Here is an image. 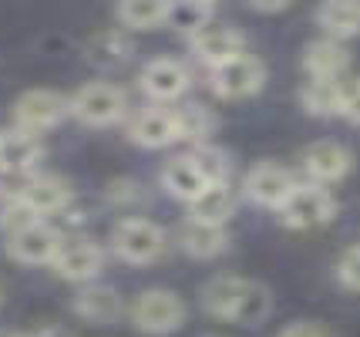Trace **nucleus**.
<instances>
[{"label":"nucleus","instance_id":"obj_1","mask_svg":"<svg viewBox=\"0 0 360 337\" xmlns=\"http://www.w3.org/2000/svg\"><path fill=\"white\" fill-rule=\"evenodd\" d=\"M202 307L229 324H263L273 310V293L263 287L259 280H246V276H212L202 287Z\"/></svg>","mask_w":360,"mask_h":337},{"label":"nucleus","instance_id":"obj_2","mask_svg":"<svg viewBox=\"0 0 360 337\" xmlns=\"http://www.w3.org/2000/svg\"><path fill=\"white\" fill-rule=\"evenodd\" d=\"M61 233L47 220H31L24 216L17 206V216L7 226V253L17 263H27V267H51L58 257V246H61Z\"/></svg>","mask_w":360,"mask_h":337},{"label":"nucleus","instance_id":"obj_3","mask_svg":"<svg viewBox=\"0 0 360 337\" xmlns=\"http://www.w3.org/2000/svg\"><path fill=\"white\" fill-rule=\"evenodd\" d=\"M111 250L125 263L145 267V263H155V260L165 257L169 236H165L162 226L145 220V216H125L111 229Z\"/></svg>","mask_w":360,"mask_h":337},{"label":"nucleus","instance_id":"obj_4","mask_svg":"<svg viewBox=\"0 0 360 337\" xmlns=\"http://www.w3.org/2000/svg\"><path fill=\"white\" fill-rule=\"evenodd\" d=\"M68 101H71V115L78 122H84V125H91V129L115 125L128 112L125 91L118 84H111V81H88Z\"/></svg>","mask_w":360,"mask_h":337},{"label":"nucleus","instance_id":"obj_5","mask_svg":"<svg viewBox=\"0 0 360 337\" xmlns=\"http://www.w3.org/2000/svg\"><path fill=\"white\" fill-rule=\"evenodd\" d=\"M128 314H131V324L139 331H145V334H172V331H179L186 324V304H182V297L162 287L139 293Z\"/></svg>","mask_w":360,"mask_h":337},{"label":"nucleus","instance_id":"obj_6","mask_svg":"<svg viewBox=\"0 0 360 337\" xmlns=\"http://www.w3.org/2000/svg\"><path fill=\"white\" fill-rule=\"evenodd\" d=\"M276 212H280V223L290 226V229H316V226L333 220L337 203H333V196L323 186H316V182H297L293 193L286 196V203Z\"/></svg>","mask_w":360,"mask_h":337},{"label":"nucleus","instance_id":"obj_7","mask_svg":"<svg viewBox=\"0 0 360 337\" xmlns=\"http://www.w3.org/2000/svg\"><path fill=\"white\" fill-rule=\"evenodd\" d=\"M71 115V101L54 91V88H34L14 101V129L41 135V132L61 125L64 118Z\"/></svg>","mask_w":360,"mask_h":337},{"label":"nucleus","instance_id":"obj_8","mask_svg":"<svg viewBox=\"0 0 360 337\" xmlns=\"http://www.w3.org/2000/svg\"><path fill=\"white\" fill-rule=\"evenodd\" d=\"M188 44L195 51V58L202 65H209V71L226 65V61H233V58H239V54H246L243 31L236 24H229V20H216V17L209 24H202L195 34H188Z\"/></svg>","mask_w":360,"mask_h":337},{"label":"nucleus","instance_id":"obj_9","mask_svg":"<svg viewBox=\"0 0 360 337\" xmlns=\"http://www.w3.org/2000/svg\"><path fill=\"white\" fill-rule=\"evenodd\" d=\"M209 78H212V91L219 98H226V101H243V98L256 95V91L263 88L266 68H263V61H259L256 54L246 51V54H239L233 61L212 68Z\"/></svg>","mask_w":360,"mask_h":337},{"label":"nucleus","instance_id":"obj_10","mask_svg":"<svg viewBox=\"0 0 360 337\" xmlns=\"http://www.w3.org/2000/svg\"><path fill=\"white\" fill-rule=\"evenodd\" d=\"M17 206L31 220H47L58 216L71 206V186L61 176H31L17 189Z\"/></svg>","mask_w":360,"mask_h":337},{"label":"nucleus","instance_id":"obj_11","mask_svg":"<svg viewBox=\"0 0 360 337\" xmlns=\"http://www.w3.org/2000/svg\"><path fill=\"white\" fill-rule=\"evenodd\" d=\"M51 267H54V273H58L61 280L88 284V280H94V276L101 273L105 253H101V246L94 240H88V236H64Z\"/></svg>","mask_w":360,"mask_h":337},{"label":"nucleus","instance_id":"obj_12","mask_svg":"<svg viewBox=\"0 0 360 337\" xmlns=\"http://www.w3.org/2000/svg\"><path fill=\"white\" fill-rule=\"evenodd\" d=\"M293 186H297V179L290 176V169H283L276 162L252 165L250 172H246V182H243L246 199H252L256 206H263V209H280L286 203V196L293 193Z\"/></svg>","mask_w":360,"mask_h":337},{"label":"nucleus","instance_id":"obj_13","mask_svg":"<svg viewBox=\"0 0 360 337\" xmlns=\"http://www.w3.org/2000/svg\"><path fill=\"white\" fill-rule=\"evenodd\" d=\"M141 91L152 98L155 105L175 101L186 95L188 88V68L179 58H152L148 65L141 68Z\"/></svg>","mask_w":360,"mask_h":337},{"label":"nucleus","instance_id":"obj_14","mask_svg":"<svg viewBox=\"0 0 360 337\" xmlns=\"http://www.w3.org/2000/svg\"><path fill=\"white\" fill-rule=\"evenodd\" d=\"M44 159V142L31 132H0V176H31Z\"/></svg>","mask_w":360,"mask_h":337},{"label":"nucleus","instance_id":"obj_15","mask_svg":"<svg viewBox=\"0 0 360 337\" xmlns=\"http://www.w3.org/2000/svg\"><path fill=\"white\" fill-rule=\"evenodd\" d=\"M303 172L310 176V182L316 186H330V182H340V179L350 172V165H354V155L347 152L340 142H314L307 145V152H303Z\"/></svg>","mask_w":360,"mask_h":337},{"label":"nucleus","instance_id":"obj_16","mask_svg":"<svg viewBox=\"0 0 360 337\" xmlns=\"http://www.w3.org/2000/svg\"><path fill=\"white\" fill-rule=\"evenodd\" d=\"M128 135H131V142L141 145V148H165V145L179 142L172 108L152 105V108L135 112V118L128 122Z\"/></svg>","mask_w":360,"mask_h":337},{"label":"nucleus","instance_id":"obj_17","mask_svg":"<svg viewBox=\"0 0 360 337\" xmlns=\"http://www.w3.org/2000/svg\"><path fill=\"white\" fill-rule=\"evenodd\" d=\"M175 243L186 250L188 257L195 260H212L219 257L222 250L229 246V233H226V226H216V223H202V220H192L188 216L186 223L179 226V233H175Z\"/></svg>","mask_w":360,"mask_h":337},{"label":"nucleus","instance_id":"obj_18","mask_svg":"<svg viewBox=\"0 0 360 337\" xmlns=\"http://www.w3.org/2000/svg\"><path fill=\"white\" fill-rule=\"evenodd\" d=\"M162 189L172 196V199H182V203H195L199 196L209 189V182L202 179V172L195 169L192 155H175L162 165Z\"/></svg>","mask_w":360,"mask_h":337},{"label":"nucleus","instance_id":"obj_19","mask_svg":"<svg viewBox=\"0 0 360 337\" xmlns=\"http://www.w3.org/2000/svg\"><path fill=\"white\" fill-rule=\"evenodd\" d=\"M347 65H350V51L333 37L310 41L303 51V68L310 71V78H340Z\"/></svg>","mask_w":360,"mask_h":337},{"label":"nucleus","instance_id":"obj_20","mask_svg":"<svg viewBox=\"0 0 360 337\" xmlns=\"http://www.w3.org/2000/svg\"><path fill=\"white\" fill-rule=\"evenodd\" d=\"M344 95L347 84L340 78H310L300 91V101L316 118H333L344 112Z\"/></svg>","mask_w":360,"mask_h":337},{"label":"nucleus","instance_id":"obj_21","mask_svg":"<svg viewBox=\"0 0 360 337\" xmlns=\"http://www.w3.org/2000/svg\"><path fill=\"white\" fill-rule=\"evenodd\" d=\"M122 297H118V290L111 287H101V284H91V287H84L75 297V314L84 317V321L91 324H111L122 317Z\"/></svg>","mask_w":360,"mask_h":337},{"label":"nucleus","instance_id":"obj_22","mask_svg":"<svg viewBox=\"0 0 360 337\" xmlns=\"http://www.w3.org/2000/svg\"><path fill=\"white\" fill-rule=\"evenodd\" d=\"M316 24L327 31V37L333 41H344L360 34V4L350 0H330L323 7H316Z\"/></svg>","mask_w":360,"mask_h":337},{"label":"nucleus","instance_id":"obj_23","mask_svg":"<svg viewBox=\"0 0 360 337\" xmlns=\"http://www.w3.org/2000/svg\"><path fill=\"white\" fill-rule=\"evenodd\" d=\"M115 14L128 31H155L169 20V4H162V0H125V4H118Z\"/></svg>","mask_w":360,"mask_h":337},{"label":"nucleus","instance_id":"obj_24","mask_svg":"<svg viewBox=\"0 0 360 337\" xmlns=\"http://www.w3.org/2000/svg\"><path fill=\"white\" fill-rule=\"evenodd\" d=\"M172 115H175L179 142H192V148L209 142V135L216 129V115L209 112L205 105H182V108H172Z\"/></svg>","mask_w":360,"mask_h":337},{"label":"nucleus","instance_id":"obj_25","mask_svg":"<svg viewBox=\"0 0 360 337\" xmlns=\"http://www.w3.org/2000/svg\"><path fill=\"white\" fill-rule=\"evenodd\" d=\"M236 209V196L229 189V182L226 186H209L192 206H188V216L192 220H202V223H216V226H226V220L233 216Z\"/></svg>","mask_w":360,"mask_h":337},{"label":"nucleus","instance_id":"obj_26","mask_svg":"<svg viewBox=\"0 0 360 337\" xmlns=\"http://www.w3.org/2000/svg\"><path fill=\"white\" fill-rule=\"evenodd\" d=\"M188 155H192L195 169L202 172V179L209 186H226V182H229V169H233V165H229V155L222 152L219 145H209V142L195 145Z\"/></svg>","mask_w":360,"mask_h":337},{"label":"nucleus","instance_id":"obj_27","mask_svg":"<svg viewBox=\"0 0 360 337\" xmlns=\"http://www.w3.org/2000/svg\"><path fill=\"white\" fill-rule=\"evenodd\" d=\"M216 17V11L209 4H199V0H182V4H169V27L182 34H195L202 24H209Z\"/></svg>","mask_w":360,"mask_h":337},{"label":"nucleus","instance_id":"obj_28","mask_svg":"<svg viewBox=\"0 0 360 337\" xmlns=\"http://www.w3.org/2000/svg\"><path fill=\"white\" fill-rule=\"evenodd\" d=\"M91 51H101L94 61H101V65H122L128 58V44L118 37V34H101L98 41H94Z\"/></svg>","mask_w":360,"mask_h":337},{"label":"nucleus","instance_id":"obj_29","mask_svg":"<svg viewBox=\"0 0 360 337\" xmlns=\"http://www.w3.org/2000/svg\"><path fill=\"white\" fill-rule=\"evenodd\" d=\"M337 280L344 284L347 290H357L360 293V246H350L340 263H337Z\"/></svg>","mask_w":360,"mask_h":337},{"label":"nucleus","instance_id":"obj_30","mask_svg":"<svg viewBox=\"0 0 360 337\" xmlns=\"http://www.w3.org/2000/svg\"><path fill=\"white\" fill-rule=\"evenodd\" d=\"M276 337H330L327 327L316 321H297V324H286Z\"/></svg>","mask_w":360,"mask_h":337},{"label":"nucleus","instance_id":"obj_31","mask_svg":"<svg viewBox=\"0 0 360 337\" xmlns=\"http://www.w3.org/2000/svg\"><path fill=\"white\" fill-rule=\"evenodd\" d=\"M350 122V125H360V78L354 84H347V95H344V112H340Z\"/></svg>","mask_w":360,"mask_h":337},{"label":"nucleus","instance_id":"obj_32","mask_svg":"<svg viewBox=\"0 0 360 337\" xmlns=\"http://www.w3.org/2000/svg\"><path fill=\"white\" fill-rule=\"evenodd\" d=\"M14 216H17V196L11 193L7 186H0V226L7 229Z\"/></svg>","mask_w":360,"mask_h":337},{"label":"nucleus","instance_id":"obj_33","mask_svg":"<svg viewBox=\"0 0 360 337\" xmlns=\"http://www.w3.org/2000/svg\"><path fill=\"white\" fill-rule=\"evenodd\" d=\"M252 11H286V4H252Z\"/></svg>","mask_w":360,"mask_h":337},{"label":"nucleus","instance_id":"obj_34","mask_svg":"<svg viewBox=\"0 0 360 337\" xmlns=\"http://www.w3.org/2000/svg\"><path fill=\"white\" fill-rule=\"evenodd\" d=\"M31 337H68L64 331H54V327H47V331H41V334H31Z\"/></svg>","mask_w":360,"mask_h":337},{"label":"nucleus","instance_id":"obj_35","mask_svg":"<svg viewBox=\"0 0 360 337\" xmlns=\"http://www.w3.org/2000/svg\"><path fill=\"white\" fill-rule=\"evenodd\" d=\"M0 337H31V334H17V331H0Z\"/></svg>","mask_w":360,"mask_h":337}]
</instances>
